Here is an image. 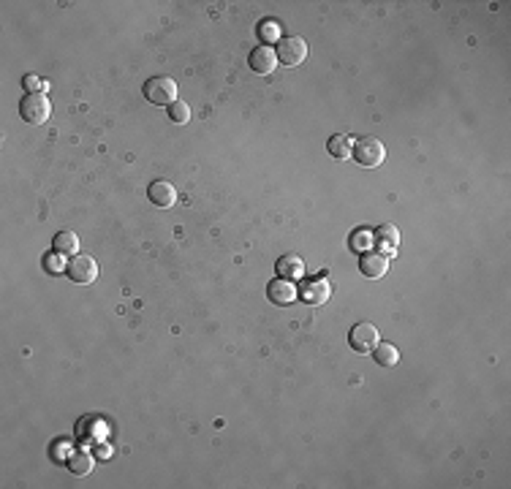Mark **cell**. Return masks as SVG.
<instances>
[{
    "mask_svg": "<svg viewBox=\"0 0 511 489\" xmlns=\"http://www.w3.org/2000/svg\"><path fill=\"white\" fill-rule=\"evenodd\" d=\"M19 114H22V120L30 123V125L47 123L52 114L50 98L44 96V93H28V96L19 101Z\"/></svg>",
    "mask_w": 511,
    "mask_h": 489,
    "instance_id": "1",
    "label": "cell"
},
{
    "mask_svg": "<svg viewBox=\"0 0 511 489\" xmlns=\"http://www.w3.org/2000/svg\"><path fill=\"white\" fill-rule=\"evenodd\" d=\"M354 158L364 169H376V166L386 161V145L376 136H362L354 147Z\"/></svg>",
    "mask_w": 511,
    "mask_h": 489,
    "instance_id": "2",
    "label": "cell"
},
{
    "mask_svg": "<svg viewBox=\"0 0 511 489\" xmlns=\"http://www.w3.org/2000/svg\"><path fill=\"white\" fill-rule=\"evenodd\" d=\"M145 96L155 106H172L177 101V82L172 77H152L145 82Z\"/></svg>",
    "mask_w": 511,
    "mask_h": 489,
    "instance_id": "3",
    "label": "cell"
},
{
    "mask_svg": "<svg viewBox=\"0 0 511 489\" xmlns=\"http://www.w3.org/2000/svg\"><path fill=\"white\" fill-rule=\"evenodd\" d=\"M68 277L74 280V283H82V286H90L96 277H99V264L93 256H87V253H77L74 259L68 261Z\"/></svg>",
    "mask_w": 511,
    "mask_h": 489,
    "instance_id": "4",
    "label": "cell"
},
{
    "mask_svg": "<svg viewBox=\"0 0 511 489\" xmlns=\"http://www.w3.org/2000/svg\"><path fill=\"white\" fill-rule=\"evenodd\" d=\"M305 57H308V44H305V38H299V35L281 38V44H278V60H281L283 65H299Z\"/></svg>",
    "mask_w": 511,
    "mask_h": 489,
    "instance_id": "5",
    "label": "cell"
},
{
    "mask_svg": "<svg viewBox=\"0 0 511 489\" xmlns=\"http://www.w3.org/2000/svg\"><path fill=\"white\" fill-rule=\"evenodd\" d=\"M348 340H351V348H354L356 354H370V351L378 345V329L373 324H356L351 329Z\"/></svg>",
    "mask_w": 511,
    "mask_h": 489,
    "instance_id": "6",
    "label": "cell"
},
{
    "mask_svg": "<svg viewBox=\"0 0 511 489\" xmlns=\"http://www.w3.org/2000/svg\"><path fill=\"white\" fill-rule=\"evenodd\" d=\"M299 296L308 302V305H313V308H318V305H324V302H330L332 296V286L330 280H324V277H315V280H308L302 288H299Z\"/></svg>",
    "mask_w": 511,
    "mask_h": 489,
    "instance_id": "7",
    "label": "cell"
},
{
    "mask_svg": "<svg viewBox=\"0 0 511 489\" xmlns=\"http://www.w3.org/2000/svg\"><path fill=\"white\" fill-rule=\"evenodd\" d=\"M269 299L275 302V305H291V302H297L299 296V288L294 280H288V277H275L272 283H269Z\"/></svg>",
    "mask_w": 511,
    "mask_h": 489,
    "instance_id": "8",
    "label": "cell"
},
{
    "mask_svg": "<svg viewBox=\"0 0 511 489\" xmlns=\"http://www.w3.org/2000/svg\"><path fill=\"white\" fill-rule=\"evenodd\" d=\"M373 244H378V253L383 256H395L397 244H400V231L392 223H383L373 231Z\"/></svg>",
    "mask_w": 511,
    "mask_h": 489,
    "instance_id": "9",
    "label": "cell"
},
{
    "mask_svg": "<svg viewBox=\"0 0 511 489\" xmlns=\"http://www.w3.org/2000/svg\"><path fill=\"white\" fill-rule=\"evenodd\" d=\"M147 196H150V201H152L155 207H172V204L177 201V191H174V185H172V182H166V179H155V182H150Z\"/></svg>",
    "mask_w": 511,
    "mask_h": 489,
    "instance_id": "10",
    "label": "cell"
},
{
    "mask_svg": "<svg viewBox=\"0 0 511 489\" xmlns=\"http://www.w3.org/2000/svg\"><path fill=\"white\" fill-rule=\"evenodd\" d=\"M250 68L256 71V74H272L275 68H278V52L272 47H259L253 49V55H250Z\"/></svg>",
    "mask_w": 511,
    "mask_h": 489,
    "instance_id": "11",
    "label": "cell"
},
{
    "mask_svg": "<svg viewBox=\"0 0 511 489\" xmlns=\"http://www.w3.org/2000/svg\"><path fill=\"white\" fill-rule=\"evenodd\" d=\"M362 272L367 277H373V280H378L389 272V256H383V253H364L362 256Z\"/></svg>",
    "mask_w": 511,
    "mask_h": 489,
    "instance_id": "12",
    "label": "cell"
},
{
    "mask_svg": "<svg viewBox=\"0 0 511 489\" xmlns=\"http://www.w3.org/2000/svg\"><path fill=\"white\" fill-rule=\"evenodd\" d=\"M278 275L288 277V280H299L305 275V261L299 259L297 253H286L278 259Z\"/></svg>",
    "mask_w": 511,
    "mask_h": 489,
    "instance_id": "13",
    "label": "cell"
},
{
    "mask_svg": "<svg viewBox=\"0 0 511 489\" xmlns=\"http://www.w3.org/2000/svg\"><path fill=\"white\" fill-rule=\"evenodd\" d=\"M327 150H330L332 158H337V161H346V158H351V152H354L351 139L343 136V133H335V136L330 139V145H327Z\"/></svg>",
    "mask_w": 511,
    "mask_h": 489,
    "instance_id": "14",
    "label": "cell"
},
{
    "mask_svg": "<svg viewBox=\"0 0 511 489\" xmlns=\"http://www.w3.org/2000/svg\"><path fill=\"white\" fill-rule=\"evenodd\" d=\"M373 351H376L373 356H376V361H378L381 367H395L397 361H400V351H397L392 342H378Z\"/></svg>",
    "mask_w": 511,
    "mask_h": 489,
    "instance_id": "15",
    "label": "cell"
},
{
    "mask_svg": "<svg viewBox=\"0 0 511 489\" xmlns=\"http://www.w3.org/2000/svg\"><path fill=\"white\" fill-rule=\"evenodd\" d=\"M79 250V237L74 231H60L55 237V253H77Z\"/></svg>",
    "mask_w": 511,
    "mask_h": 489,
    "instance_id": "16",
    "label": "cell"
},
{
    "mask_svg": "<svg viewBox=\"0 0 511 489\" xmlns=\"http://www.w3.org/2000/svg\"><path fill=\"white\" fill-rule=\"evenodd\" d=\"M68 468H71V473L74 476H87V473L93 471V456L90 454H74L71 459H68Z\"/></svg>",
    "mask_w": 511,
    "mask_h": 489,
    "instance_id": "17",
    "label": "cell"
},
{
    "mask_svg": "<svg viewBox=\"0 0 511 489\" xmlns=\"http://www.w3.org/2000/svg\"><path fill=\"white\" fill-rule=\"evenodd\" d=\"M351 247H354V250H359V253H367V250L373 247V231H367V228H356V231L351 234Z\"/></svg>",
    "mask_w": 511,
    "mask_h": 489,
    "instance_id": "18",
    "label": "cell"
},
{
    "mask_svg": "<svg viewBox=\"0 0 511 489\" xmlns=\"http://www.w3.org/2000/svg\"><path fill=\"white\" fill-rule=\"evenodd\" d=\"M281 30L283 28L278 19H264V22L259 25V35L264 38L266 44H269V41H278V38H281Z\"/></svg>",
    "mask_w": 511,
    "mask_h": 489,
    "instance_id": "19",
    "label": "cell"
},
{
    "mask_svg": "<svg viewBox=\"0 0 511 489\" xmlns=\"http://www.w3.org/2000/svg\"><path fill=\"white\" fill-rule=\"evenodd\" d=\"M169 117H172V123H177V125H182V123H188L191 120V106L185 103V101H174L172 106H169Z\"/></svg>",
    "mask_w": 511,
    "mask_h": 489,
    "instance_id": "20",
    "label": "cell"
},
{
    "mask_svg": "<svg viewBox=\"0 0 511 489\" xmlns=\"http://www.w3.org/2000/svg\"><path fill=\"white\" fill-rule=\"evenodd\" d=\"M44 264H47V269L55 272V275H57V272H63V269H68V264H63V253H57V256H47Z\"/></svg>",
    "mask_w": 511,
    "mask_h": 489,
    "instance_id": "21",
    "label": "cell"
},
{
    "mask_svg": "<svg viewBox=\"0 0 511 489\" xmlns=\"http://www.w3.org/2000/svg\"><path fill=\"white\" fill-rule=\"evenodd\" d=\"M25 87H28L30 93H38V90L44 87V82H41V79H35V77H25Z\"/></svg>",
    "mask_w": 511,
    "mask_h": 489,
    "instance_id": "22",
    "label": "cell"
}]
</instances>
